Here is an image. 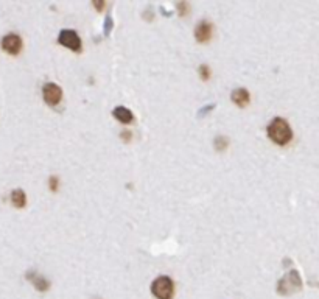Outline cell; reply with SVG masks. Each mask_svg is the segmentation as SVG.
Here are the masks:
<instances>
[{
    "label": "cell",
    "instance_id": "cell-3",
    "mask_svg": "<svg viewBox=\"0 0 319 299\" xmlns=\"http://www.w3.org/2000/svg\"><path fill=\"white\" fill-rule=\"evenodd\" d=\"M58 42L72 52H80L81 50V38L74 30H63L60 33V36H58Z\"/></svg>",
    "mask_w": 319,
    "mask_h": 299
},
{
    "label": "cell",
    "instance_id": "cell-8",
    "mask_svg": "<svg viewBox=\"0 0 319 299\" xmlns=\"http://www.w3.org/2000/svg\"><path fill=\"white\" fill-rule=\"evenodd\" d=\"M230 98L238 108H244V106H248V103H249V92L246 89H243V88H238V89H235L234 92L230 94Z\"/></svg>",
    "mask_w": 319,
    "mask_h": 299
},
{
    "label": "cell",
    "instance_id": "cell-1",
    "mask_svg": "<svg viewBox=\"0 0 319 299\" xmlns=\"http://www.w3.org/2000/svg\"><path fill=\"white\" fill-rule=\"evenodd\" d=\"M266 133H268V137L274 142V144H277L280 147L286 145L288 142L293 139L291 128H289L286 120H283L280 117H275L274 120L269 122V125L266 128Z\"/></svg>",
    "mask_w": 319,
    "mask_h": 299
},
{
    "label": "cell",
    "instance_id": "cell-9",
    "mask_svg": "<svg viewBox=\"0 0 319 299\" xmlns=\"http://www.w3.org/2000/svg\"><path fill=\"white\" fill-rule=\"evenodd\" d=\"M114 117L117 119L120 123H125V125H128V123H131L133 120H134V116H133V112L129 111L128 108H125V106H117L114 109Z\"/></svg>",
    "mask_w": 319,
    "mask_h": 299
},
{
    "label": "cell",
    "instance_id": "cell-7",
    "mask_svg": "<svg viewBox=\"0 0 319 299\" xmlns=\"http://www.w3.org/2000/svg\"><path fill=\"white\" fill-rule=\"evenodd\" d=\"M27 279L30 280L33 285H35V288L39 290V291H47L50 288V282L46 277H42L41 274H38V273L28 271L27 273Z\"/></svg>",
    "mask_w": 319,
    "mask_h": 299
},
{
    "label": "cell",
    "instance_id": "cell-17",
    "mask_svg": "<svg viewBox=\"0 0 319 299\" xmlns=\"http://www.w3.org/2000/svg\"><path fill=\"white\" fill-rule=\"evenodd\" d=\"M94 7L100 11V10H103V7H105V2H94Z\"/></svg>",
    "mask_w": 319,
    "mask_h": 299
},
{
    "label": "cell",
    "instance_id": "cell-6",
    "mask_svg": "<svg viewBox=\"0 0 319 299\" xmlns=\"http://www.w3.org/2000/svg\"><path fill=\"white\" fill-rule=\"evenodd\" d=\"M195 38L201 44H206L212 38V24L207 21H201L195 28Z\"/></svg>",
    "mask_w": 319,
    "mask_h": 299
},
{
    "label": "cell",
    "instance_id": "cell-12",
    "mask_svg": "<svg viewBox=\"0 0 319 299\" xmlns=\"http://www.w3.org/2000/svg\"><path fill=\"white\" fill-rule=\"evenodd\" d=\"M198 70H199L201 78L204 80V81H207V80L210 78V69H209V66H207V64H201Z\"/></svg>",
    "mask_w": 319,
    "mask_h": 299
},
{
    "label": "cell",
    "instance_id": "cell-14",
    "mask_svg": "<svg viewBox=\"0 0 319 299\" xmlns=\"http://www.w3.org/2000/svg\"><path fill=\"white\" fill-rule=\"evenodd\" d=\"M188 8H190V5H188L187 2L178 4V11H179L181 16H185V14H188Z\"/></svg>",
    "mask_w": 319,
    "mask_h": 299
},
{
    "label": "cell",
    "instance_id": "cell-4",
    "mask_svg": "<svg viewBox=\"0 0 319 299\" xmlns=\"http://www.w3.org/2000/svg\"><path fill=\"white\" fill-rule=\"evenodd\" d=\"M42 97H44V102L49 106H56L61 103L63 100V91L61 88L55 83H47L42 88Z\"/></svg>",
    "mask_w": 319,
    "mask_h": 299
},
{
    "label": "cell",
    "instance_id": "cell-13",
    "mask_svg": "<svg viewBox=\"0 0 319 299\" xmlns=\"http://www.w3.org/2000/svg\"><path fill=\"white\" fill-rule=\"evenodd\" d=\"M49 186H50V189H52L53 192H56L58 187H60V179H58L56 176H50V179H49Z\"/></svg>",
    "mask_w": 319,
    "mask_h": 299
},
{
    "label": "cell",
    "instance_id": "cell-10",
    "mask_svg": "<svg viewBox=\"0 0 319 299\" xmlns=\"http://www.w3.org/2000/svg\"><path fill=\"white\" fill-rule=\"evenodd\" d=\"M11 204L16 209H24L27 204V195L22 189H16L11 192Z\"/></svg>",
    "mask_w": 319,
    "mask_h": 299
},
{
    "label": "cell",
    "instance_id": "cell-16",
    "mask_svg": "<svg viewBox=\"0 0 319 299\" xmlns=\"http://www.w3.org/2000/svg\"><path fill=\"white\" fill-rule=\"evenodd\" d=\"M120 137H123V140H129V137H131V133H129V131H123L122 134H120Z\"/></svg>",
    "mask_w": 319,
    "mask_h": 299
},
{
    "label": "cell",
    "instance_id": "cell-5",
    "mask_svg": "<svg viewBox=\"0 0 319 299\" xmlns=\"http://www.w3.org/2000/svg\"><path fill=\"white\" fill-rule=\"evenodd\" d=\"M2 49L8 55H13V56L19 55L21 50H22V39H21V36L16 35V33H10V35L4 36V39H2Z\"/></svg>",
    "mask_w": 319,
    "mask_h": 299
},
{
    "label": "cell",
    "instance_id": "cell-11",
    "mask_svg": "<svg viewBox=\"0 0 319 299\" xmlns=\"http://www.w3.org/2000/svg\"><path fill=\"white\" fill-rule=\"evenodd\" d=\"M227 144H229V140L227 137L224 136H218V137H215V142H213V147L216 151H224L227 148Z\"/></svg>",
    "mask_w": 319,
    "mask_h": 299
},
{
    "label": "cell",
    "instance_id": "cell-2",
    "mask_svg": "<svg viewBox=\"0 0 319 299\" xmlns=\"http://www.w3.org/2000/svg\"><path fill=\"white\" fill-rule=\"evenodd\" d=\"M173 291H175V287L168 276H159L151 283V293L157 299H171Z\"/></svg>",
    "mask_w": 319,
    "mask_h": 299
},
{
    "label": "cell",
    "instance_id": "cell-15",
    "mask_svg": "<svg viewBox=\"0 0 319 299\" xmlns=\"http://www.w3.org/2000/svg\"><path fill=\"white\" fill-rule=\"evenodd\" d=\"M111 25H112V19H111V18H106V27H105V35H109V32H111Z\"/></svg>",
    "mask_w": 319,
    "mask_h": 299
}]
</instances>
